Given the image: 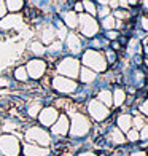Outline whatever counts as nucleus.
<instances>
[{"label":"nucleus","mask_w":148,"mask_h":156,"mask_svg":"<svg viewBox=\"0 0 148 156\" xmlns=\"http://www.w3.org/2000/svg\"><path fill=\"white\" fill-rule=\"evenodd\" d=\"M84 67L91 69L93 72H105L107 70V59H105V56L97 51V49H88V51H84L83 58H81Z\"/></svg>","instance_id":"obj_1"},{"label":"nucleus","mask_w":148,"mask_h":156,"mask_svg":"<svg viewBox=\"0 0 148 156\" xmlns=\"http://www.w3.org/2000/svg\"><path fill=\"white\" fill-rule=\"evenodd\" d=\"M91 131V121L86 115H83L80 112H75L70 115V129L69 132L73 137H84Z\"/></svg>","instance_id":"obj_2"},{"label":"nucleus","mask_w":148,"mask_h":156,"mask_svg":"<svg viewBox=\"0 0 148 156\" xmlns=\"http://www.w3.org/2000/svg\"><path fill=\"white\" fill-rule=\"evenodd\" d=\"M24 137L27 140V144H33V145H40V147H49L51 144V136L49 132L45 131L43 127L38 126H32L26 131Z\"/></svg>","instance_id":"obj_3"},{"label":"nucleus","mask_w":148,"mask_h":156,"mask_svg":"<svg viewBox=\"0 0 148 156\" xmlns=\"http://www.w3.org/2000/svg\"><path fill=\"white\" fill-rule=\"evenodd\" d=\"M21 151V144L16 136L3 134L0 136V153L3 156H18Z\"/></svg>","instance_id":"obj_4"},{"label":"nucleus","mask_w":148,"mask_h":156,"mask_svg":"<svg viewBox=\"0 0 148 156\" xmlns=\"http://www.w3.org/2000/svg\"><path fill=\"white\" fill-rule=\"evenodd\" d=\"M58 72L62 76H67V78H72L75 80L80 73V61L69 56V58H64L59 64H58Z\"/></svg>","instance_id":"obj_5"},{"label":"nucleus","mask_w":148,"mask_h":156,"mask_svg":"<svg viewBox=\"0 0 148 156\" xmlns=\"http://www.w3.org/2000/svg\"><path fill=\"white\" fill-rule=\"evenodd\" d=\"M51 84H53V89H56L61 94H72V93L76 91V88H78V84H76L75 80L67 78V76H62V75H56L53 78Z\"/></svg>","instance_id":"obj_6"},{"label":"nucleus","mask_w":148,"mask_h":156,"mask_svg":"<svg viewBox=\"0 0 148 156\" xmlns=\"http://www.w3.org/2000/svg\"><path fill=\"white\" fill-rule=\"evenodd\" d=\"M24 26V18L21 13H6L0 19V30L8 32V30H18Z\"/></svg>","instance_id":"obj_7"},{"label":"nucleus","mask_w":148,"mask_h":156,"mask_svg":"<svg viewBox=\"0 0 148 156\" xmlns=\"http://www.w3.org/2000/svg\"><path fill=\"white\" fill-rule=\"evenodd\" d=\"M78 29L84 37H94L99 32L97 21L89 15H80L78 16Z\"/></svg>","instance_id":"obj_8"},{"label":"nucleus","mask_w":148,"mask_h":156,"mask_svg":"<svg viewBox=\"0 0 148 156\" xmlns=\"http://www.w3.org/2000/svg\"><path fill=\"white\" fill-rule=\"evenodd\" d=\"M24 67L27 70L29 78H32V80H40V78L45 75V72H46V61L40 59V58H35V59L27 61V64Z\"/></svg>","instance_id":"obj_9"},{"label":"nucleus","mask_w":148,"mask_h":156,"mask_svg":"<svg viewBox=\"0 0 148 156\" xmlns=\"http://www.w3.org/2000/svg\"><path fill=\"white\" fill-rule=\"evenodd\" d=\"M88 113L91 115V118L94 121H104L107 119L108 115H110V108L105 107L102 102H99L97 99H93L89 104H88Z\"/></svg>","instance_id":"obj_10"},{"label":"nucleus","mask_w":148,"mask_h":156,"mask_svg":"<svg viewBox=\"0 0 148 156\" xmlns=\"http://www.w3.org/2000/svg\"><path fill=\"white\" fill-rule=\"evenodd\" d=\"M37 118H38V121H40L41 126L51 127L56 123V119L59 118V110L56 108V107H45V108L40 110Z\"/></svg>","instance_id":"obj_11"},{"label":"nucleus","mask_w":148,"mask_h":156,"mask_svg":"<svg viewBox=\"0 0 148 156\" xmlns=\"http://www.w3.org/2000/svg\"><path fill=\"white\" fill-rule=\"evenodd\" d=\"M69 129H70V121L67 115H59L56 123L51 126V132L54 136H67Z\"/></svg>","instance_id":"obj_12"},{"label":"nucleus","mask_w":148,"mask_h":156,"mask_svg":"<svg viewBox=\"0 0 148 156\" xmlns=\"http://www.w3.org/2000/svg\"><path fill=\"white\" fill-rule=\"evenodd\" d=\"M58 38L56 37V29L53 26H43V29H41V32H40V43H43L45 46H48V45H51L53 41Z\"/></svg>","instance_id":"obj_13"},{"label":"nucleus","mask_w":148,"mask_h":156,"mask_svg":"<svg viewBox=\"0 0 148 156\" xmlns=\"http://www.w3.org/2000/svg\"><path fill=\"white\" fill-rule=\"evenodd\" d=\"M24 154L26 156H49V148L33 145V144H26L24 145Z\"/></svg>","instance_id":"obj_14"},{"label":"nucleus","mask_w":148,"mask_h":156,"mask_svg":"<svg viewBox=\"0 0 148 156\" xmlns=\"http://www.w3.org/2000/svg\"><path fill=\"white\" fill-rule=\"evenodd\" d=\"M65 45L69 48V51H72V53H80L81 51V38L76 34H73V32L72 34H67Z\"/></svg>","instance_id":"obj_15"},{"label":"nucleus","mask_w":148,"mask_h":156,"mask_svg":"<svg viewBox=\"0 0 148 156\" xmlns=\"http://www.w3.org/2000/svg\"><path fill=\"white\" fill-rule=\"evenodd\" d=\"M62 21H64L65 27H69V29H76L78 27V15L75 11H65L62 15Z\"/></svg>","instance_id":"obj_16"},{"label":"nucleus","mask_w":148,"mask_h":156,"mask_svg":"<svg viewBox=\"0 0 148 156\" xmlns=\"http://www.w3.org/2000/svg\"><path fill=\"white\" fill-rule=\"evenodd\" d=\"M118 129L121 132H128L129 129H132V116L128 113H123V115L118 116Z\"/></svg>","instance_id":"obj_17"},{"label":"nucleus","mask_w":148,"mask_h":156,"mask_svg":"<svg viewBox=\"0 0 148 156\" xmlns=\"http://www.w3.org/2000/svg\"><path fill=\"white\" fill-rule=\"evenodd\" d=\"M78 78L81 80V83H93L96 80V72H93L88 67H80V73Z\"/></svg>","instance_id":"obj_18"},{"label":"nucleus","mask_w":148,"mask_h":156,"mask_svg":"<svg viewBox=\"0 0 148 156\" xmlns=\"http://www.w3.org/2000/svg\"><path fill=\"white\" fill-rule=\"evenodd\" d=\"M97 101L99 102H102L105 107H111L113 105V97H111V91L110 89H102V91H99V96H97Z\"/></svg>","instance_id":"obj_19"},{"label":"nucleus","mask_w":148,"mask_h":156,"mask_svg":"<svg viewBox=\"0 0 148 156\" xmlns=\"http://www.w3.org/2000/svg\"><path fill=\"white\" fill-rule=\"evenodd\" d=\"M5 6L10 13H19L24 8V0H5Z\"/></svg>","instance_id":"obj_20"},{"label":"nucleus","mask_w":148,"mask_h":156,"mask_svg":"<svg viewBox=\"0 0 148 156\" xmlns=\"http://www.w3.org/2000/svg\"><path fill=\"white\" fill-rule=\"evenodd\" d=\"M111 97H113V105L115 107H121V105L126 102V91L121 88H116L113 93H111Z\"/></svg>","instance_id":"obj_21"},{"label":"nucleus","mask_w":148,"mask_h":156,"mask_svg":"<svg viewBox=\"0 0 148 156\" xmlns=\"http://www.w3.org/2000/svg\"><path fill=\"white\" fill-rule=\"evenodd\" d=\"M29 48H30V53L35 54L37 58H40V56H45V54H46V46H45L43 43H40L38 40H37V41H32Z\"/></svg>","instance_id":"obj_22"},{"label":"nucleus","mask_w":148,"mask_h":156,"mask_svg":"<svg viewBox=\"0 0 148 156\" xmlns=\"http://www.w3.org/2000/svg\"><path fill=\"white\" fill-rule=\"evenodd\" d=\"M110 139L113 144H118V145H121L126 142V137H124V134L118 129V127H113V129L110 131Z\"/></svg>","instance_id":"obj_23"},{"label":"nucleus","mask_w":148,"mask_h":156,"mask_svg":"<svg viewBox=\"0 0 148 156\" xmlns=\"http://www.w3.org/2000/svg\"><path fill=\"white\" fill-rule=\"evenodd\" d=\"M15 80L16 81H21V83H26L27 80H29V75H27V70H26L24 66L15 69Z\"/></svg>","instance_id":"obj_24"},{"label":"nucleus","mask_w":148,"mask_h":156,"mask_svg":"<svg viewBox=\"0 0 148 156\" xmlns=\"http://www.w3.org/2000/svg\"><path fill=\"white\" fill-rule=\"evenodd\" d=\"M41 108H43V107H41L40 102H32V104L29 105V110H27V113H29L30 118H37Z\"/></svg>","instance_id":"obj_25"},{"label":"nucleus","mask_w":148,"mask_h":156,"mask_svg":"<svg viewBox=\"0 0 148 156\" xmlns=\"http://www.w3.org/2000/svg\"><path fill=\"white\" fill-rule=\"evenodd\" d=\"M83 11H86L89 16H94L97 13V8H96V5L91 2V0H84L83 2Z\"/></svg>","instance_id":"obj_26"},{"label":"nucleus","mask_w":148,"mask_h":156,"mask_svg":"<svg viewBox=\"0 0 148 156\" xmlns=\"http://www.w3.org/2000/svg\"><path fill=\"white\" fill-rule=\"evenodd\" d=\"M132 124H134V129L136 131H139V129H142V127L145 126V119H143V116H136V118H132Z\"/></svg>","instance_id":"obj_27"},{"label":"nucleus","mask_w":148,"mask_h":156,"mask_svg":"<svg viewBox=\"0 0 148 156\" xmlns=\"http://www.w3.org/2000/svg\"><path fill=\"white\" fill-rule=\"evenodd\" d=\"M16 127H19V124L15 123V121H10V119H6L3 123V131H6V134H10V131L16 129Z\"/></svg>","instance_id":"obj_28"},{"label":"nucleus","mask_w":148,"mask_h":156,"mask_svg":"<svg viewBox=\"0 0 148 156\" xmlns=\"http://www.w3.org/2000/svg\"><path fill=\"white\" fill-rule=\"evenodd\" d=\"M102 24H104L105 29H113V27H115V18L113 16H105Z\"/></svg>","instance_id":"obj_29"},{"label":"nucleus","mask_w":148,"mask_h":156,"mask_svg":"<svg viewBox=\"0 0 148 156\" xmlns=\"http://www.w3.org/2000/svg\"><path fill=\"white\" fill-rule=\"evenodd\" d=\"M139 139H140L139 131H136V129H129V131H128V140H131V142H137Z\"/></svg>","instance_id":"obj_30"},{"label":"nucleus","mask_w":148,"mask_h":156,"mask_svg":"<svg viewBox=\"0 0 148 156\" xmlns=\"http://www.w3.org/2000/svg\"><path fill=\"white\" fill-rule=\"evenodd\" d=\"M140 139H143V140H148V124H145L142 129H140Z\"/></svg>","instance_id":"obj_31"},{"label":"nucleus","mask_w":148,"mask_h":156,"mask_svg":"<svg viewBox=\"0 0 148 156\" xmlns=\"http://www.w3.org/2000/svg\"><path fill=\"white\" fill-rule=\"evenodd\" d=\"M139 110L142 112L145 116H148V99H146V101H143V104H142V105H140V107H139Z\"/></svg>","instance_id":"obj_32"},{"label":"nucleus","mask_w":148,"mask_h":156,"mask_svg":"<svg viewBox=\"0 0 148 156\" xmlns=\"http://www.w3.org/2000/svg\"><path fill=\"white\" fill-rule=\"evenodd\" d=\"M6 6H5V0H0V19H2L5 15H6Z\"/></svg>","instance_id":"obj_33"},{"label":"nucleus","mask_w":148,"mask_h":156,"mask_svg":"<svg viewBox=\"0 0 148 156\" xmlns=\"http://www.w3.org/2000/svg\"><path fill=\"white\" fill-rule=\"evenodd\" d=\"M10 81H8V78H3V76H0V88H3V86H8Z\"/></svg>","instance_id":"obj_34"},{"label":"nucleus","mask_w":148,"mask_h":156,"mask_svg":"<svg viewBox=\"0 0 148 156\" xmlns=\"http://www.w3.org/2000/svg\"><path fill=\"white\" fill-rule=\"evenodd\" d=\"M73 11H75V13H81V11H83V3H81V2H76Z\"/></svg>","instance_id":"obj_35"},{"label":"nucleus","mask_w":148,"mask_h":156,"mask_svg":"<svg viewBox=\"0 0 148 156\" xmlns=\"http://www.w3.org/2000/svg\"><path fill=\"white\" fill-rule=\"evenodd\" d=\"M107 58H108V61L107 62H115V53H107Z\"/></svg>","instance_id":"obj_36"},{"label":"nucleus","mask_w":148,"mask_h":156,"mask_svg":"<svg viewBox=\"0 0 148 156\" xmlns=\"http://www.w3.org/2000/svg\"><path fill=\"white\" fill-rule=\"evenodd\" d=\"M78 156H96V153H93V151H84V153H80Z\"/></svg>","instance_id":"obj_37"},{"label":"nucleus","mask_w":148,"mask_h":156,"mask_svg":"<svg viewBox=\"0 0 148 156\" xmlns=\"http://www.w3.org/2000/svg\"><path fill=\"white\" fill-rule=\"evenodd\" d=\"M131 156H146L145 151H136V153H132Z\"/></svg>","instance_id":"obj_38"},{"label":"nucleus","mask_w":148,"mask_h":156,"mask_svg":"<svg viewBox=\"0 0 148 156\" xmlns=\"http://www.w3.org/2000/svg\"><path fill=\"white\" fill-rule=\"evenodd\" d=\"M97 2L100 3L102 6H107V5H108V2H110V0H97Z\"/></svg>","instance_id":"obj_39"},{"label":"nucleus","mask_w":148,"mask_h":156,"mask_svg":"<svg viewBox=\"0 0 148 156\" xmlns=\"http://www.w3.org/2000/svg\"><path fill=\"white\" fill-rule=\"evenodd\" d=\"M145 6H146V8H148V0H145Z\"/></svg>","instance_id":"obj_40"},{"label":"nucleus","mask_w":148,"mask_h":156,"mask_svg":"<svg viewBox=\"0 0 148 156\" xmlns=\"http://www.w3.org/2000/svg\"><path fill=\"white\" fill-rule=\"evenodd\" d=\"M100 156H107V154H100Z\"/></svg>","instance_id":"obj_41"},{"label":"nucleus","mask_w":148,"mask_h":156,"mask_svg":"<svg viewBox=\"0 0 148 156\" xmlns=\"http://www.w3.org/2000/svg\"><path fill=\"white\" fill-rule=\"evenodd\" d=\"M146 62H148V61H146Z\"/></svg>","instance_id":"obj_42"}]
</instances>
